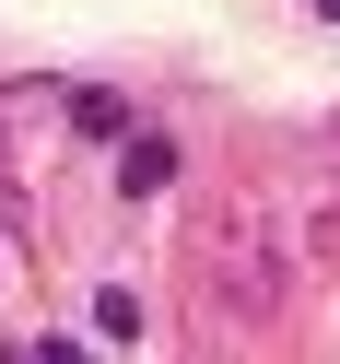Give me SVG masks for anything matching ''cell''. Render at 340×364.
I'll use <instances>...</instances> for the list:
<instances>
[{"label": "cell", "mask_w": 340, "mask_h": 364, "mask_svg": "<svg viewBox=\"0 0 340 364\" xmlns=\"http://www.w3.org/2000/svg\"><path fill=\"white\" fill-rule=\"evenodd\" d=\"M118 188H129V200L176 188V141H153V129H129V141H118Z\"/></svg>", "instance_id": "obj_1"}, {"label": "cell", "mask_w": 340, "mask_h": 364, "mask_svg": "<svg viewBox=\"0 0 340 364\" xmlns=\"http://www.w3.org/2000/svg\"><path fill=\"white\" fill-rule=\"evenodd\" d=\"M71 118L94 129V141H129V106H118V95H94V82H82V95H71Z\"/></svg>", "instance_id": "obj_2"}]
</instances>
